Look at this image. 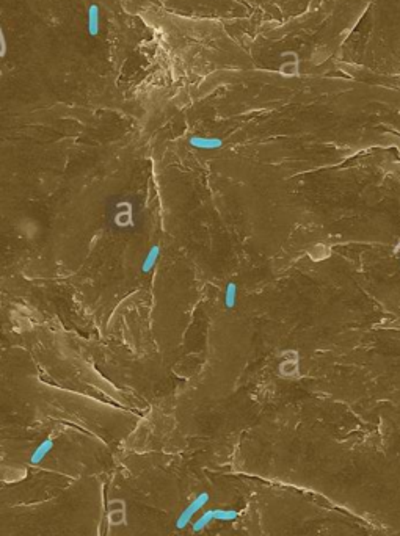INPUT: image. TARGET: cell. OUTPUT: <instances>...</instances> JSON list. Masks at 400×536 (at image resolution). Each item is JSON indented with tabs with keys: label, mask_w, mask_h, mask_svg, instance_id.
<instances>
[{
	"label": "cell",
	"mask_w": 400,
	"mask_h": 536,
	"mask_svg": "<svg viewBox=\"0 0 400 536\" xmlns=\"http://www.w3.org/2000/svg\"><path fill=\"white\" fill-rule=\"evenodd\" d=\"M207 502H209V494H207V492L199 494V495L190 503V505L180 513V516H179V519H177V527L182 528V527L189 525V524L192 522L193 516H195L196 513H199V510L204 508V505H206Z\"/></svg>",
	"instance_id": "1"
},
{
	"label": "cell",
	"mask_w": 400,
	"mask_h": 536,
	"mask_svg": "<svg viewBox=\"0 0 400 536\" xmlns=\"http://www.w3.org/2000/svg\"><path fill=\"white\" fill-rule=\"evenodd\" d=\"M189 144L192 147L203 149V151H215V149H220L223 146V140L215 138V137H212V138L210 137H190Z\"/></svg>",
	"instance_id": "2"
},
{
	"label": "cell",
	"mask_w": 400,
	"mask_h": 536,
	"mask_svg": "<svg viewBox=\"0 0 400 536\" xmlns=\"http://www.w3.org/2000/svg\"><path fill=\"white\" fill-rule=\"evenodd\" d=\"M86 27L89 36H98L101 30V11L96 4L88 7V17H86Z\"/></svg>",
	"instance_id": "3"
},
{
	"label": "cell",
	"mask_w": 400,
	"mask_h": 536,
	"mask_svg": "<svg viewBox=\"0 0 400 536\" xmlns=\"http://www.w3.org/2000/svg\"><path fill=\"white\" fill-rule=\"evenodd\" d=\"M159 257H160V246L159 245H152L149 248V251L146 253L143 262H141V273H144V274L149 273L154 267H156Z\"/></svg>",
	"instance_id": "4"
},
{
	"label": "cell",
	"mask_w": 400,
	"mask_h": 536,
	"mask_svg": "<svg viewBox=\"0 0 400 536\" xmlns=\"http://www.w3.org/2000/svg\"><path fill=\"white\" fill-rule=\"evenodd\" d=\"M237 293H239V287L235 282H229L228 287L225 290V306L226 309H232L237 303Z\"/></svg>",
	"instance_id": "5"
},
{
	"label": "cell",
	"mask_w": 400,
	"mask_h": 536,
	"mask_svg": "<svg viewBox=\"0 0 400 536\" xmlns=\"http://www.w3.org/2000/svg\"><path fill=\"white\" fill-rule=\"evenodd\" d=\"M53 447V444H52V440H49V439H46L44 440V442L33 452V455H32V461L33 463H37V461H40V459H43L47 453H49V450Z\"/></svg>",
	"instance_id": "6"
},
{
	"label": "cell",
	"mask_w": 400,
	"mask_h": 536,
	"mask_svg": "<svg viewBox=\"0 0 400 536\" xmlns=\"http://www.w3.org/2000/svg\"><path fill=\"white\" fill-rule=\"evenodd\" d=\"M7 53V43H5V35H4V30L0 31V57H5Z\"/></svg>",
	"instance_id": "7"
}]
</instances>
